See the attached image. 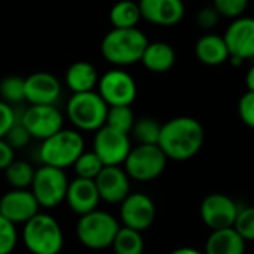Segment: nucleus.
Returning <instances> with one entry per match:
<instances>
[{
	"mask_svg": "<svg viewBox=\"0 0 254 254\" xmlns=\"http://www.w3.org/2000/svg\"><path fill=\"white\" fill-rule=\"evenodd\" d=\"M204 138L205 132L199 121L190 116H177L162 124L158 146L168 159L183 162L199 153Z\"/></svg>",
	"mask_w": 254,
	"mask_h": 254,
	"instance_id": "obj_1",
	"label": "nucleus"
},
{
	"mask_svg": "<svg viewBox=\"0 0 254 254\" xmlns=\"http://www.w3.org/2000/svg\"><path fill=\"white\" fill-rule=\"evenodd\" d=\"M147 43L149 39L138 27L112 28L103 37L100 51L107 63L121 68L140 63Z\"/></svg>",
	"mask_w": 254,
	"mask_h": 254,
	"instance_id": "obj_2",
	"label": "nucleus"
},
{
	"mask_svg": "<svg viewBox=\"0 0 254 254\" xmlns=\"http://www.w3.org/2000/svg\"><path fill=\"white\" fill-rule=\"evenodd\" d=\"M85 152L83 135L77 129L63 128L57 134L43 140L39 147V158L43 165L65 170L73 167L76 159Z\"/></svg>",
	"mask_w": 254,
	"mask_h": 254,
	"instance_id": "obj_3",
	"label": "nucleus"
},
{
	"mask_svg": "<svg viewBox=\"0 0 254 254\" xmlns=\"http://www.w3.org/2000/svg\"><path fill=\"white\" fill-rule=\"evenodd\" d=\"M22 241L31 254H60L64 246V234L52 216L37 213L24 223Z\"/></svg>",
	"mask_w": 254,
	"mask_h": 254,
	"instance_id": "obj_4",
	"label": "nucleus"
},
{
	"mask_svg": "<svg viewBox=\"0 0 254 254\" xmlns=\"http://www.w3.org/2000/svg\"><path fill=\"white\" fill-rule=\"evenodd\" d=\"M109 106L97 91L73 94L65 106V115L77 131L95 132L106 125Z\"/></svg>",
	"mask_w": 254,
	"mask_h": 254,
	"instance_id": "obj_5",
	"label": "nucleus"
},
{
	"mask_svg": "<svg viewBox=\"0 0 254 254\" xmlns=\"http://www.w3.org/2000/svg\"><path fill=\"white\" fill-rule=\"evenodd\" d=\"M119 229L121 225L113 214L97 208L79 217L76 235L83 247L89 250H106L112 247Z\"/></svg>",
	"mask_w": 254,
	"mask_h": 254,
	"instance_id": "obj_6",
	"label": "nucleus"
},
{
	"mask_svg": "<svg viewBox=\"0 0 254 254\" xmlns=\"http://www.w3.org/2000/svg\"><path fill=\"white\" fill-rule=\"evenodd\" d=\"M167 161L168 158L158 144H137L128 153L124 170L131 180L146 183L164 173Z\"/></svg>",
	"mask_w": 254,
	"mask_h": 254,
	"instance_id": "obj_7",
	"label": "nucleus"
},
{
	"mask_svg": "<svg viewBox=\"0 0 254 254\" xmlns=\"http://www.w3.org/2000/svg\"><path fill=\"white\" fill-rule=\"evenodd\" d=\"M68 179L64 170L42 165L36 170L30 190L43 208H55L65 201Z\"/></svg>",
	"mask_w": 254,
	"mask_h": 254,
	"instance_id": "obj_8",
	"label": "nucleus"
},
{
	"mask_svg": "<svg viewBox=\"0 0 254 254\" xmlns=\"http://www.w3.org/2000/svg\"><path fill=\"white\" fill-rule=\"evenodd\" d=\"M97 89L109 107L131 106L137 97V83L134 77L119 67L112 68L100 76Z\"/></svg>",
	"mask_w": 254,
	"mask_h": 254,
	"instance_id": "obj_9",
	"label": "nucleus"
},
{
	"mask_svg": "<svg viewBox=\"0 0 254 254\" xmlns=\"http://www.w3.org/2000/svg\"><path fill=\"white\" fill-rule=\"evenodd\" d=\"M131 149L129 134L121 132L107 125L95 131L92 152L101 159L104 167H121Z\"/></svg>",
	"mask_w": 254,
	"mask_h": 254,
	"instance_id": "obj_10",
	"label": "nucleus"
},
{
	"mask_svg": "<svg viewBox=\"0 0 254 254\" xmlns=\"http://www.w3.org/2000/svg\"><path fill=\"white\" fill-rule=\"evenodd\" d=\"M18 121L28 131L31 138L46 140L64 128V116L55 106H30Z\"/></svg>",
	"mask_w": 254,
	"mask_h": 254,
	"instance_id": "obj_11",
	"label": "nucleus"
},
{
	"mask_svg": "<svg viewBox=\"0 0 254 254\" xmlns=\"http://www.w3.org/2000/svg\"><path fill=\"white\" fill-rule=\"evenodd\" d=\"M237 202L225 193H210L207 195L199 208L201 220L210 231H220L226 228H234L237 214Z\"/></svg>",
	"mask_w": 254,
	"mask_h": 254,
	"instance_id": "obj_12",
	"label": "nucleus"
},
{
	"mask_svg": "<svg viewBox=\"0 0 254 254\" xmlns=\"http://www.w3.org/2000/svg\"><path fill=\"white\" fill-rule=\"evenodd\" d=\"M119 216L125 228L141 232L153 225L156 217V207L147 195L135 192L129 193L121 202Z\"/></svg>",
	"mask_w": 254,
	"mask_h": 254,
	"instance_id": "obj_13",
	"label": "nucleus"
},
{
	"mask_svg": "<svg viewBox=\"0 0 254 254\" xmlns=\"http://www.w3.org/2000/svg\"><path fill=\"white\" fill-rule=\"evenodd\" d=\"M39 202L30 189H12L0 198V214L13 225H24L39 213Z\"/></svg>",
	"mask_w": 254,
	"mask_h": 254,
	"instance_id": "obj_14",
	"label": "nucleus"
},
{
	"mask_svg": "<svg viewBox=\"0 0 254 254\" xmlns=\"http://www.w3.org/2000/svg\"><path fill=\"white\" fill-rule=\"evenodd\" d=\"M223 39L232 58L254 60V18L240 16L228 25Z\"/></svg>",
	"mask_w": 254,
	"mask_h": 254,
	"instance_id": "obj_15",
	"label": "nucleus"
},
{
	"mask_svg": "<svg viewBox=\"0 0 254 254\" xmlns=\"http://www.w3.org/2000/svg\"><path fill=\"white\" fill-rule=\"evenodd\" d=\"M25 101L30 106H55L61 95V82L48 71H36L24 79Z\"/></svg>",
	"mask_w": 254,
	"mask_h": 254,
	"instance_id": "obj_16",
	"label": "nucleus"
},
{
	"mask_svg": "<svg viewBox=\"0 0 254 254\" xmlns=\"http://www.w3.org/2000/svg\"><path fill=\"white\" fill-rule=\"evenodd\" d=\"M94 182L100 199L107 204H121L131 193V179L122 167H104Z\"/></svg>",
	"mask_w": 254,
	"mask_h": 254,
	"instance_id": "obj_17",
	"label": "nucleus"
},
{
	"mask_svg": "<svg viewBox=\"0 0 254 254\" xmlns=\"http://www.w3.org/2000/svg\"><path fill=\"white\" fill-rule=\"evenodd\" d=\"M138 6L141 18L159 27L177 25L186 13L183 0H138Z\"/></svg>",
	"mask_w": 254,
	"mask_h": 254,
	"instance_id": "obj_18",
	"label": "nucleus"
},
{
	"mask_svg": "<svg viewBox=\"0 0 254 254\" xmlns=\"http://www.w3.org/2000/svg\"><path fill=\"white\" fill-rule=\"evenodd\" d=\"M100 201L101 199H100V195H98L94 180L76 177L74 180H71L68 183L65 202L73 213H76L79 216L91 213V211L97 210Z\"/></svg>",
	"mask_w": 254,
	"mask_h": 254,
	"instance_id": "obj_19",
	"label": "nucleus"
},
{
	"mask_svg": "<svg viewBox=\"0 0 254 254\" xmlns=\"http://www.w3.org/2000/svg\"><path fill=\"white\" fill-rule=\"evenodd\" d=\"M195 55L199 63L210 65V67L225 64L231 58V54H229V49L226 46L223 36L213 34V33L204 34L196 40Z\"/></svg>",
	"mask_w": 254,
	"mask_h": 254,
	"instance_id": "obj_20",
	"label": "nucleus"
},
{
	"mask_svg": "<svg viewBox=\"0 0 254 254\" xmlns=\"http://www.w3.org/2000/svg\"><path fill=\"white\" fill-rule=\"evenodd\" d=\"M98 80H100V76H98L97 67L88 61L73 63L67 68L65 76H64V82L73 94L95 91Z\"/></svg>",
	"mask_w": 254,
	"mask_h": 254,
	"instance_id": "obj_21",
	"label": "nucleus"
},
{
	"mask_svg": "<svg viewBox=\"0 0 254 254\" xmlns=\"http://www.w3.org/2000/svg\"><path fill=\"white\" fill-rule=\"evenodd\" d=\"M177 55L174 48L167 42H149L143 57L141 64L152 73H167L176 64Z\"/></svg>",
	"mask_w": 254,
	"mask_h": 254,
	"instance_id": "obj_22",
	"label": "nucleus"
},
{
	"mask_svg": "<svg viewBox=\"0 0 254 254\" xmlns=\"http://www.w3.org/2000/svg\"><path fill=\"white\" fill-rule=\"evenodd\" d=\"M246 241L234 229L226 228L220 231H211L205 241L204 254H244Z\"/></svg>",
	"mask_w": 254,
	"mask_h": 254,
	"instance_id": "obj_23",
	"label": "nucleus"
},
{
	"mask_svg": "<svg viewBox=\"0 0 254 254\" xmlns=\"http://www.w3.org/2000/svg\"><path fill=\"white\" fill-rule=\"evenodd\" d=\"M109 19L113 28H137L141 18L138 1L134 0H119L116 1L110 12Z\"/></svg>",
	"mask_w": 254,
	"mask_h": 254,
	"instance_id": "obj_24",
	"label": "nucleus"
},
{
	"mask_svg": "<svg viewBox=\"0 0 254 254\" xmlns=\"http://www.w3.org/2000/svg\"><path fill=\"white\" fill-rule=\"evenodd\" d=\"M115 254H143L144 252V240L141 232L122 226L112 244Z\"/></svg>",
	"mask_w": 254,
	"mask_h": 254,
	"instance_id": "obj_25",
	"label": "nucleus"
},
{
	"mask_svg": "<svg viewBox=\"0 0 254 254\" xmlns=\"http://www.w3.org/2000/svg\"><path fill=\"white\" fill-rule=\"evenodd\" d=\"M36 170L25 161H13L6 170L4 177L6 182L12 186V189H28L33 183Z\"/></svg>",
	"mask_w": 254,
	"mask_h": 254,
	"instance_id": "obj_26",
	"label": "nucleus"
},
{
	"mask_svg": "<svg viewBox=\"0 0 254 254\" xmlns=\"http://www.w3.org/2000/svg\"><path fill=\"white\" fill-rule=\"evenodd\" d=\"M135 124V116L131 109V106H113L109 107L106 125L118 129L121 132L129 134L132 131V127Z\"/></svg>",
	"mask_w": 254,
	"mask_h": 254,
	"instance_id": "obj_27",
	"label": "nucleus"
},
{
	"mask_svg": "<svg viewBox=\"0 0 254 254\" xmlns=\"http://www.w3.org/2000/svg\"><path fill=\"white\" fill-rule=\"evenodd\" d=\"M161 124L153 118H141L132 127V135L138 144H158L161 135Z\"/></svg>",
	"mask_w": 254,
	"mask_h": 254,
	"instance_id": "obj_28",
	"label": "nucleus"
},
{
	"mask_svg": "<svg viewBox=\"0 0 254 254\" xmlns=\"http://www.w3.org/2000/svg\"><path fill=\"white\" fill-rule=\"evenodd\" d=\"M76 177L80 179H88V180H95L97 176L101 173V170L104 168V164L101 162V159L91 150V152H83L76 162L73 164Z\"/></svg>",
	"mask_w": 254,
	"mask_h": 254,
	"instance_id": "obj_29",
	"label": "nucleus"
},
{
	"mask_svg": "<svg viewBox=\"0 0 254 254\" xmlns=\"http://www.w3.org/2000/svg\"><path fill=\"white\" fill-rule=\"evenodd\" d=\"M0 97L1 101L13 106L25 101L24 91V77L19 76H6L0 82Z\"/></svg>",
	"mask_w": 254,
	"mask_h": 254,
	"instance_id": "obj_30",
	"label": "nucleus"
},
{
	"mask_svg": "<svg viewBox=\"0 0 254 254\" xmlns=\"http://www.w3.org/2000/svg\"><path fill=\"white\" fill-rule=\"evenodd\" d=\"M234 229L243 237V240L254 241V207H244L238 210Z\"/></svg>",
	"mask_w": 254,
	"mask_h": 254,
	"instance_id": "obj_31",
	"label": "nucleus"
},
{
	"mask_svg": "<svg viewBox=\"0 0 254 254\" xmlns=\"http://www.w3.org/2000/svg\"><path fill=\"white\" fill-rule=\"evenodd\" d=\"M18 244L16 225L0 214V254H12Z\"/></svg>",
	"mask_w": 254,
	"mask_h": 254,
	"instance_id": "obj_32",
	"label": "nucleus"
},
{
	"mask_svg": "<svg viewBox=\"0 0 254 254\" xmlns=\"http://www.w3.org/2000/svg\"><path fill=\"white\" fill-rule=\"evenodd\" d=\"M249 3L250 0H213V6L219 12V15L231 19L243 16Z\"/></svg>",
	"mask_w": 254,
	"mask_h": 254,
	"instance_id": "obj_33",
	"label": "nucleus"
},
{
	"mask_svg": "<svg viewBox=\"0 0 254 254\" xmlns=\"http://www.w3.org/2000/svg\"><path fill=\"white\" fill-rule=\"evenodd\" d=\"M4 140H6L7 144L15 150V149H22V147H25V146L30 143L31 137H30L28 131L24 128V125L18 121V122L9 129V132L4 135Z\"/></svg>",
	"mask_w": 254,
	"mask_h": 254,
	"instance_id": "obj_34",
	"label": "nucleus"
},
{
	"mask_svg": "<svg viewBox=\"0 0 254 254\" xmlns=\"http://www.w3.org/2000/svg\"><path fill=\"white\" fill-rule=\"evenodd\" d=\"M238 115L244 125L254 129V92L247 91L238 101Z\"/></svg>",
	"mask_w": 254,
	"mask_h": 254,
	"instance_id": "obj_35",
	"label": "nucleus"
},
{
	"mask_svg": "<svg viewBox=\"0 0 254 254\" xmlns=\"http://www.w3.org/2000/svg\"><path fill=\"white\" fill-rule=\"evenodd\" d=\"M16 122H18V116L13 106L0 100V138H4V135Z\"/></svg>",
	"mask_w": 254,
	"mask_h": 254,
	"instance_id": "obj_36",
	"label": "nucleus"
},
{
	"mask_svg": "<svg viewBox=\"0 0 254 254\" xmlns=\"http://www.w3.org/2000/svg\"><path fill=\"white\" fill-rule=\"evenodd\" d=\"M222 16L219 15V12L214 9V6H204L198 13H196V24L202 28V30H211L219 24V19Z\"/></svg>",
	"mask_w": 254,
	"mask_h": 254,
	"instance_id": "obj_37",
	"label": "nucleus"
},
{
	"mask_svg": "<svg viewBox=\"0 0 254 254\" xmlns=\"http://www.w3.org/2000/svg\"><path fill=\"white\" fill-rule=\"evenodd\" d=\"M15 161V150L4 138H0V170H6Z\"/></svg>",
	"mask_w": 254,
	"mask_h": 254,
	"instance_id": "obj_38",
	"label": "nucleus"
},
{
	"mask_svg": "<svg viewBox=\"0 0 254 254\" xmlns=\"http://www.w3.org/2000/svg\"><path fill=\"white\" fill-rule=\"evenodd\" d=\"M246 85H247V91L254 92V64L247 70V74H246Z\"/></svg>",
	"mask_w": 254,
	"mask_h": 254,
	"instance_id": "obj_39",
	"label": "nucleus"
},
{
	"mask_svg": "<svg viewBox=\"0 0 254 254\" xmlns=\"http://www.w3.org/2000/svg\"><path fill=\"white\" fill-rule=\"evenodd\" d=\"M170 254H204V252H199V250L192 249V247H182V249H177V250L171 252Z\"/></svg>",
	"mask_w": 254,
	"mask_h": 254,
	"instance_id": "obj_40",
	"label": "nucleus"
},
{
	"mask_svg": "<svg viewBox=\"0 0 254 254\" xmlns=\"http://www.w3.org/2000/svg\"><path fill=\"white\" fill-rule=\"evenodd\" d=\"M253 61H254V60H253Z\"/></svg>",
	"mask_w": 254,
	"mask_h": 254,
	"instance_id": "obj_41",
	"label": "nucleus"
}]
</instances>
